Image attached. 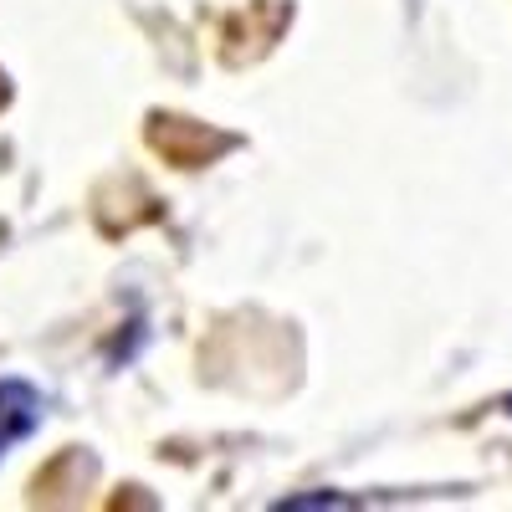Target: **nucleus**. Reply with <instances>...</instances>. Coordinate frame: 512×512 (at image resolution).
<instances>
[{"mask_svg":"<svg viewBox=\"0 0 512 512\" xmlns=\"http://www.w3.org/2000/svg\"><path fill=\"white\" fill-rule=\"evenodd\" d=\"M507 405H512V400H507Z\"/></svg>","mask_w":512,"mask_h":512,"instance_id":"nucleus-2","label":"nucleus"},{"mask_svg":"<svg viewBox=\"0 0 512 512\" xmlns=\"http://www.w3.org/2000/svg\"><path fill=\"white\" fill-rule=\"evenodd\" d=\"M41 415H47V400L26 379H0V456L11 446H21L41 425Z\"/></svg>","mask_w":512,"mask_h":512,"instance_id":"nucleus-1","label":"nucleus"}]
</instances>
